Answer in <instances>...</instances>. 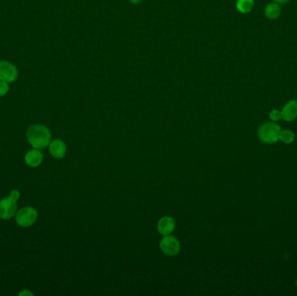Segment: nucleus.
<instances>
[{
  "instance_id": "nucleus-1",
  "label": "nucleus",
  "mask_w": 297,
  "mask_h": 296,
  "mask_svg": "<svg viewBox=\"0 0 297 296\" xmlns=\"http://www.w3.org/2000/svg\"><path fill=\"white\" fill-rule=\"evenodd\" d=\"M28 142L34 149H44L50 143L51 134L44 125H35L31 126L26 134Z\"/></svg>"
},
{
  "instance_id": "nucleus-2",
  "label": "nucleus",
  "mask_w": 297,
  "mask_h": 296,
  "mask_svg": "<svg viewBox=\"0 0 297 296\" xmlns=\"http://www.w3.org/2000/svg\"><path fill=\"white\" fill-rule=\"evenodd\" d=\"M280 131L281 127L275 122H266L260 126L257 136L263 144H273L278 142Z\"/></svg>"
},
{
  "instance_id": "nucleus-3",
  "label": "nucleus",
  "mask_w": 297,
  "mask_h": 296,
  "mask_svg": "<svg viewBox=\"0 0 297 296\" xmlns=\"http://www.w3.org/2000/svg\"><path fill=\"white\" fill-rule=\"evenodd\" d=\"M38 211L32 207H24L16 213V221L23 228L34 224L38 219Z\"/></svg>"
},
{
  "instance_id": "nucleus-4",
  "label": "nucleus",
  "mask_w": 297,
  "mask_h": 296,
  "mask_svg": "<svg viewBox=\"0 0 297 296\" xmlns=\"http://www.w3.org/2000/svg\"><path fill=\"white\" fill-rule=\"evenodd\" d=\"M160 250L167 256H175L181 250V244L174 235H164L159 243Z\"/></svg>"
},
{
  "instance_id": "nucleus-5",
  "label": "nucleus",
  "mask_w": 297,
  "mask_h": 296,
  "mask_svg": "<svg viewBox=\"0 0 297 296\" xmlns=\"http://www.w3.org/2000/svg\"><path fill=\"white\" fill-rule=\"evenodd\" d=\"M18 211L17 201L11 197H6L0 201V218L9 220L13 218Z\"/></svg>"
},
{
  "instance_id": "nucleus-6",
  "label": "nucleus",
  "mask_w": 297,
  "mask_h": 296,
  "mask_svg": "<svg viewBox=\"0 0 297 296\" xmlns=\"http://www.w3.org/2000/svg\"><path fill=\"white\" fill-rule=\"evenodd\" d=\"M19 72L15 66L7 61H0V80L13 83L17 80Z\"/></svg>"
},
{
  "instance_id": "nucleus-7",
  "label": "nucleus",
  "mask_w": 297,
  "mask_h": 296,
  "mask_svg": "<svg viewBox=\"0 0 297 296\" xmlns=\"http://www.w3.org/2000/svg\"><path fill=\"white\" fill-rule=\"evenodd\" d=\"M175 228V221L173 217L165 215L162 218H160L157 222V231L162 235H168L174 232Z\"/></svg>"
},
{
  "instance_id": "nucleus-8",
  "label": "nucleus",
  "mask_w": 297,
  "mask_h": 296,
  "mask_svg": "<svg viewBox=\"0 0 297 296\" xmlns=\"http://www.w3.org/2000/svg\"><path fill=\"white\" fill-rule=\"evenodd\" d=\"M49 150L50 155L56 158V159H62L66 155L67 147L64 141L61 139H55L51 141L49 144Z\"/></svg>"
},
{
  "instance_id": "nucleus-9",
  "label": "nucleus",
  "mask_w": 297,
  "mask_h": 296,
  "mask_svg": "<svg viewBox=\"0 0 297 296\" xmlns=\"http://www.w3.org/2000/svg\"><path fill=\"white\" fill-rule=\"evenodd\" d=\"M282 119L286 122L294 121L297 119V101L289 100L281 109Z\"/></svg>"
},
{
  "instance_id": "nucleus-10",
  "label": "nucleus",
  "mask_w": 297,
  "mask_h": 296,
  "mask_svg": "<svg viewBox=\"0 0 297 296\" xmlns=\"http://www.w3.org/2000/svg\"><path fill=\"white\" fill-rule=\"evenodd\" d=\"M25 163L30 167L35 168L40 165L41 162L43 161V153L41 152L38 149H33L30 150L25 155Z\"/></svg>"
},
{
  "instance_id": "nucleus-11",
  "label": "nucleus",
  "mask_w": 297,
  "mask_h": 296,
  "mask_svg": "<svg viewBox=\"0 0 297 296\" xmlns=\"http://www.w3.org/2000/svg\"><path fill=\"white\" fill-rule=\"evenodd\" d=\"M281 14V7L280 4L273 1L266 6L265 9H264V15L266 16L267 19L275 20V19H278Z\"/></svg>"
},
{
  "instance_id": "nucleus-12",
  "label": "nucleus",
  "mask_w": 297,
  "mask_h": 296,
  "mask_svg": "<svg viewBox=\"0 0 297 296\" xmlns=\"http://www.w3.org/2000/svg\"><path fill=\"white\" fill-rule=\"evenodd\" d=\"M255 7V0H237L235 4L236 10L240 13L247 14L253 10Z\"/></svg>"
},
{
  "instance_id": "nucleus-13",
  "label": "nucleus",
  "mask_w": 297,
  "mask_h": 296,
  "mask_svg": "<svg viewBox=\"0 0 297 296\" xmlns=\"http://www.w3.org/2000/svg\"><path fill=\"white\" fill-rule=\"evenodd\" d=\"M279 141L285 144H290L294 141V133L290 130H281Z\"/></svg>"
},
{
  "instance_id": "nucleus-14",
  "label": "nucleus",
  "mask_w": 297,
  "mask_h": 296,
  "mask_svg": "<svg viewBox=\"0 0 297 296\" xmlns=\"http://www.w3.org/2000/svg\"><path fill=\"white\" fill-rule=\"evenodd\" d=\"M269 119L272 122H276L280 121L282 119V115H281V110H279V109H272L270 112H269Z\"/></svg>"
},
{
  "instance_id": "nucleus-15",
  "label": "nucleus",
  "mask_w": 297,
  "mask_h": 296,
  "mask_svg": "<svg viewBox=\"0 0 297 296\" xmlns=\"http://www.w3.org/2000/svg\"><path fill=\"white\" fill-rule=\"evenodd\" d=\"M9 91V85L7 82L0 80V97H3Z\"/></svg>"
},
{
  "instance_id": "nucleus-16",
  "label": "nucleus",
  "mask_w": 297,
  "mask_h": 296,
  "mask_svg": "<svg viewBox=\"0 0 297 296\" xmlns=\"http://www.w3.org/2000/svg\"><path fill=\"white\" fill-rule=\"evenodd\" d=\"M9 197H12L13 199L16 200V201H18L19 199V197H20V193L19 192V190H13L11 194H10Z\"/></svg>"
},
{
  "instance_id": "nucleus-17",
  "label": "nucleus",
  "mask_w": 297,
  "mask_h": 296,
  "mask_svg": "<svg viewBox=\"0 0 297 296\" xmlns=\"http://www.w3.org/2000/svg\"><path fill=\"white\" fill-rule=\"evenodd\" d=\"M273 1H275V2L280 4V5H284V4L288 3L291 0H273Z\"/></svg>"
},
{
  "instance_id": "nucleus-18",
  "label": "nucleus",
  "mask_w": 297,
  "mask_h": 296,
  "mask_svg": "<svg viewBox=\"0 0 297 296\" xmlns=\"http://www.w3.org/2000/svg\"><path fill=\"white\" fill-rule=\"evenodd\" d=\"M131 3L133 4V5H138V4L141 3L142 2V0H129Z\"/></svg>"
}]
</instances>
